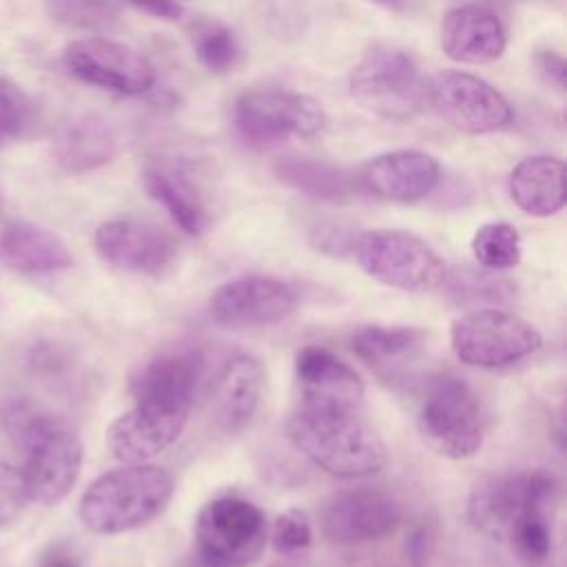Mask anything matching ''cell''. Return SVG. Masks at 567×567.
<instances>
[{
	"label": "cell",
	"instance_id": "obj_1",
	"mask_svg": "<svg viewBox=\"0 0 567 567\" xmlns=\"http://www.w3.org/2000/svg\"><path fill=\"white\" fill-rule=\"evenodd\" d=\"M556 503L558 483L549 472H503L474 485L467 518L483 536L507 543L520 560L538 565L551 551Z\"/></svg>",
	"mask_w": 567,
	"mask_h": 567
},
{
	"label": "cell",
	"instance_id": "obj_2",
	"mask_svg": "<svg viewBox=\"0 0 567 567\" xmlns=\"http://www.w3.org/2000/svg\"><path fill=\"white\" fill-rule=\"evenodd\" d=\"M288 441L319 470L337 478L377 474L388 452L363 408L299 403L286 419Z\"/></svg>",
	"mask_w": 567,
	"mask_h": 567
},
{
	"label": "cell",
	"instance_id": "obj_3",
	"mask_svg": "<svg viewBox=\"0 0 567 567\" xmlns=\"http://www.w3.org/2000/svg\"><path fill=\"white\" fill-rule=\"evenodd\" d=\"M9 430L24 452L22 478L29 498L55 505L73 489L82 467V441L62 416L18 403L9 410Z\"/></svg>",
	"mask_w": 567,
	"mask_h": 567
},
{
	"label": "cell",
	"instance_id": "obj_4",
	"mask_svg": "<svg viewBox=\"0 0 567 567\" xmlns=\"http://www.w3.org/2000/svg\"><path fill=\"white\" fill-rule=\"evenodd\" d=\"M175 489L168 470L153 463H124L97 476L80 498V520L93 534H124L157 518Z\"/></svg>",
	"mask_w": 567,
	"mask_h": 567
},
{
	"label": "cell",
	"instance_id": "obj_5",
	"mask_svg": "<svg viewBox=\"0 0 567 567\" xmlns=\"http://www.w3.org/2000/svg\"><path fill=\"white\" fill-rule=\"evenodd\" d=\"M416 427L432 452L461 461L483 447L487 414L478 392L465 379L436 372L419 388Z\"/></svg>",
	"mask_w": 567,
	"mask_h": 567
},
{
	"label": "cell",
	"instance_id": "obj_6",
	"mask_svg": "<svg viewBox=\"0 0 567 567\" xmlns=\"http://www.w3.org/2000/svg\"><path fill=\"white\" fill-rule=\"evenodd\" d=\"M350 252L368 277L403 292L436 290L447 272L441 255L408 230H363L354 235Z\"/></svg>",
	"mask_w": 567,
	"mask_h": 567
},
{
	"label": "cell",
	"instance_id": "obj_7",
	"mask_svg": "<svg viewBox=\"0 0 567 567\" xmlns=\"http://www.w3.org/2000/svg\"><path fill=\"white\" fill-rule=\"evenodd\" d=\"M193 534L210 567H252L266 549L268 520L252 501L219 494L199 509Z\"/></svg>",
	"mask_w": 567,
	"mask_h": 567
},
{
	"label": "cell",
	"instance_id": "obj_8",
	"mask_svg": "<svg viewBox=\"0 0 567 567\" xmlns=\"http://www.w3.org/2000/svg\"><path fill=\"white\" fill-rule=\"evenodd\" d=\"M350 95L372 115L403 122L421 111L425 80L408 51L377 44L352 69Z\"/></svg>",
	"mask_w": 567,
	"mask_h": 567
},
{
	"label": "cell",
	"instance_id": "obj_9",
	"mask_svg": "<svg viewBox=\"0 0 567 567\" xmlns=\"http://www.w3.org/2000/svg\"><path fill=\"white\" fill-rule=\"evenodd\" d=\"M323 106L303 93L255 89L233 104V126L252 148H270L292 137H315L326 128Z\"/></svg>",
	"mask_w": 567,
	"mask_h": 567
},
{
	"label": "cell",
	"instance_id": "obj_10",
	"mask_svg": "<svg viewBox=\"0 0 567 567\" xmlns=\"http://www.w3.org/2000/svg\"><path fill=\"white\" fill-rule=\"evenodd\" d=\"M450 346L461 363L496 370L532 357L543 346V334L514 312L478 308L452 321Z\"/></svg>",
	"mask_w": 567,
	"mask_h": 567
},
{
	"label": "cell",
	"instance_id": "obj_11",
	"mask_svg": "<svg viewBox=\"0 0 567 567\" xmlns=\"http://www.w3.org/2000/svg\"><path fill=\"white\" fill-rule=\"evenodd\" d=\"M133 408L106 430V447L122 463H148L171 447L186 427L193 401L162 394H135Z\"/></svg>",
	"mask_w": 567,
	"mask_h": 567
},
{
	"label": "cell",
	"instance_id": "obj_12",
	"mask_svg": "<svg viewBox=\"0 0 567 567\" xmlns=\"http://www.w3.org/2000/svg\"><path fill=\"white\" fill-rule=\"evenodd\" d=\"M425 97L452 128L470 135L501 131L514 117L509 102L496 86L461 71L436 73L425 84Z\"/></svg>",
	"mask_w": 567,
	"mask_h": 567
},
{
	"label": "cell",
	"instance_id": "obj_13",
	"mask_svg": "<svg viewBox=\"0 0 567 567\" xmlns=\"http://www.w3.org/2000/svg\"><path fill=\"white\" fill-rule=\"evenodd\" d=\"M62 62L78 80L122 95H142L155 86V69L148 58L111 38L73 40L66 44Z\"/></svg>",
	"mask_w": 567,
	"mask_h": 567
},
{
	"label": "cell",
	"instance_id": "obj_14",
	"mask_svg": "<svg viewBox=\"0 0 567 567\" xmlns=\"http://www.w3.org/2000/svg\"><path fill=\"white\" fill-rule=\"evenodd\" d=\"M401 505L377 487H352L330 494L319 512V527L334 545L377 543L401 525Z\"/></svg>",
	"mask_w": 567,
	"mask_h": 567
},
{
	"label": "cell",
	"instance_id": "obj_15",
	"mask_svg": "<svg viewBox=\"0 0 567 567\" xmlns=\"http://www.w3.org/2000/svg\"><path fill=\"white\" fill-rule=\"evenodd\" d=\"M297 290L284 279L270 275H241L213 292L208 315L224 328H261L290 317L297 310Z\"/></svg>",
	"mask_w": 567,
	"mask_h": 567
},
{
	"label": "cell",
	"instance_id": "obj_16",
	"mask_svg": "<svg viewBox=\"0 0 567 567\" xmlns=\"http://www.w3.org/2000/svg\"><path fill=\"white\" fill-rule=\"evenodd\" d=\"M97 255L117 270L162 277L177 264L179 246L159 226L133 217H117L100 224L93 235Z\"/></svg>",
	"mask_w": 567,
	"mask_h": 567
},
{
	"label": "cell",
	"instance_id": "obj_17",
	"mask_svg": "<svg viewBox=\"0 0 567 567\" xmlns=\"http://www.w3.org/2000/svg\"><path fill=\"white\" fill-rule=\"evenodd\" d=\"M357 179L363 190L381 199L412 204L425 199L439 186L441 166L430 153L401 148L368 159Z\"/></svg>",
	"mask_w": 567,
	"mask_h": 567
},
{
	"label": "cell",
	"instance_id": "obj_18",
	"mask_svg": "<svg viewBox=\"0 0 567 567\" xmlns=\"http://www.w3.org/2000/svg\"><path fill=\"white\" fill-rule=\"evenodd\" d=\"M295 383L299 403L363 408L361 377L323 346H303L295 354Z\"/></svg>",
	"mask_w": 567,
	"mask_h": 567
},
{
	"label": "cell",
	"instance_id": "obj_19",
	"mask_svg": "<svg viewBox=\"0 0 567 567\" xmlns=\"http://www.w3.org/2000/svg\"><path fill=\"white\" fill-rule=\"evenodd\" d=\"M441 49L463 64H489L507 47L505 27L498 16L478 4H463L445 13L439 31Z\"/></svg>",
	"mask_w": 567,
	"mask_h": 567
},
{
	"label": "cell",
	"instance_id": "obj_20",
	"mask_svg": "<svg viewBox=\"0 0 567 567\" xmlns=\"http://www.w3.org/2000/svg\"><path fill=\"white\" fill-rule=\"evenodd\" d=\"M264 365L252 354H235L219 370L213 388V419L219 430L235 434L244 430L264 394Z\"/></svg>",
	"mask_w": 567,
	"mask_h": 567
},
{
	"label": "cell",
	"instance_id": "obj_21",
	"mask_svg": "<svg viewBox=\"0 0 567 567\" xmlns=\"http://www.w3.org/2000/svg\"><path fill=\"white\" fill-rule=\"evenodd\" d=\"M0 259L22 275H53L73 266L66 244L49 228L33 221H9L0 230Z\"/></svg>",
	"mask_w": 567,
	"mask_h": 567
},
{
	"label": "cell",
	"instance_id": "obj_22",
	"mask_svg": "<svg viewBox=\"0 0 567 567\" xmlns=\"http://www.w3.org/2000/svg\"><path fill=\"white\" fill-rule=\"evenodd\" d=\"M113 126L95 113H84L66 122L53 140L55 164L71 175L95 171L117 155Z\"/></svg>",
	"mask_w": 567,
	"mask_h": 567
},
{
	"label": "cell",
	"instance_id": "obj_23",
	"mask_svg": "<svg viewBox=\"0 0 567 567\" xmlns=\"http://www.w3.org/2000/svg\"><path fill=\"white\" fill-rule=\"evenodd\" d=\"M512 202L532 217H551L565 206V164L554 155L520 159L509 177Z\"/></svg>",
	"mask_w": 567,
	"mask_h": 567
},
{
	"label": "cell",
	"instance_id": "obj_24",
	"mask_svg": "<svg viewBox=\"0 0 567 567\" xmlns=\"http://www.w3.org/2000/svg\"><path fill=\"white\" fill-rule=\"evenodd\" d=\"M275 175L297 193L330 204H346L361 188L359 179L348 171L326 159L303 155H286L277 159Z\"/></svg>",
	"mask_w": 567,
	"mask_h": 567
},
{
	"label": "cell",
	"instance_id": "obj_25",
	"mask_svg": "<svg viewBox=\"0 0 567 567\" xmlns=\"http://www.w3.org/2000/svg\"><path fill=\"white\" fill-rule=\"evenodd\" d=\"M142 184L148 197L155 199L186 235H204L210 221L206 206L182 177L157 166H146L142 171Z\"/></svg>",
	"mask_w": 567,
	"mask_h": 567
},
{
	"label": "cell",
	"instance_id": "obj_26",
	"mask_svg": "<svg viewBox=\"0 0 567 567\" xmlns=\"http://www.w3.org/2000/svg\"><path fill=\"white\" fill-rule=\"evenodd\" d=\"M425 332L412 326H361L352 332V352L370 368L383 370L392 363L412 357L425 341Z\"/></svg>",
	"mask_w": 567,
	"mask_h": 567
},
{
	"label": "cell",
	"instance_id": "obj_27",
	"mask_svg": "<svg viewBox=\"0 0 567 567\" xmlns=\"http://www.w3.org/2000/svg\"><path fill=\"white\" fill-rule=\"evenodd\" d=\"M441 288L461 306L505 303L514 297V284L498 270H476L470 266L445 272Z\"/></svg>",
	"mask_w": 567,
	"mask_h": 567
},
{
	"label": "cell",
	"instance_id": "obj_28",
	"mask_svg": "<svg viewBox=\"0 0 567 567\" xmlns=\"http://www.w3.org/2000/svg\"><path fill=\"white\" fill-rule=\"evenodd\" d=\"M49 16L69 29L104 33L120 24L122 0H44Z\"/></svg>",
	"mask_w": 567,
	"mask_h": 567
},
{
	"label": "cell",
	"instance_id": "obj_29",
	"mask_svg": "<svg viewBox=\"0 0 567 567\" xmlns=\"http://www.w3.org/2000/svg\"><path fill=\"white\" fill-rule=\"evenodd\" d=\"M472 252L483 268H489V270L514 268L523 257L520 235L507 221L483 224L472 237Z\"/></svg>",
	"mask_w": 567,
	"mask_h": 567
},
{
	"label": "cell",
	"instance_id": "obj_30",
	"mask_svg": "<svg viewBox=\"0 0 567 567\" xmlns=\"http://www.w3.org/2000/svg\"><path fill=\"white\" fill-rule=\"evenodd\" d=\"M193 51L204 69L210 73H226L237 66L241 44L233 29L221 22H204L193 33Z\"/></svg>",
	"mask_w": 567,
	"mask_h": 567
},
{
	"label": "cell",
	"instance_id": "obj_31",
	"mask_svg": "<svg viewBox=\"0 0 567 567\" xmlns=\"http://www.w3.org/2000/svg\"><path fill=\"white\" fill-rule=\"evenodd\" d=\"M33 122V106L24 91L7 78H0V142L18 137Z\"/></svg>",
	"mask_w": 567,
	"mask_h": 567
},
{
	"label": "cell",
	"instance_id": "obj_32",
	"mask_svg": "<svg viewBox=\"0 0 567 567\" xmlns=\"http://www.w3.org/2000/svg\"><path fill=\"white\" fill-rule=\"evenodd\" d=\"M272 547L279 554H297L301 549H308L312 543V525L303 509H286L279 514L272 523L270 534Z\"/></svg>",
	"mask_w": 567,
	"mask_h": 567
},
{
	"label": "cell",
	"instance_id": "obj_33",
	"mask_svg": "<svg viewBox=\"0 0 567 567\" xmlns=\"http://www.w3.org/2000/svg\"><path fill=\"white\" fill-rule=\"evenodd\" d=\"M29 501L22 472L0 461V527L16 523Z\"/></svg>",
	"mask_w": 567,
	"mask_h": 567
},
{
	"label": "cell",
	"instance_id": "obj_34",
	"mask_svg": "<svg viewBox=\"0 0 567 567\" xmlns=\"http://www.w3.org/2000/svg\"><path fill=\"white\" fill-rule=\"evenodd\" d=\"M536 66H538V73L547 80V84L556 86L558 91L565 89V60L560 53L543 51L536 58Z\"/></svg>",
	"mask_w": 567,
	"mask_h": 567
},
{
	"label": "cell",
	"instance_id": "obj_35",
	"mask_svg": "<svg viewBox=\"0 0 567 567\" xmlns=\"http://www.w3.org/2000/svg\"><path fill=\"white\" fill-rule=\"evenodd\" d=\"M135 7H140L142 11L155 16V18H164V20H175L182 13V4L186 0H131Z\"/></svg>",
	"mask_w": 567,
	"mask_h": 567
},
{
	"label": "cell",
	"instance_id": "obj_36",
	"mask_svg": "<svg viewBox=\"0 0 567 567\" xmlns=\"http://www.w3.org/2000/svg\"><path fill=\"white\" fill-rule=\"evenodd\" d=\"M370 2H374L388 11H408L414 0H370Z\"/></svg>",
	"mask_w": 567,
	"mask_h": 567
},
{
	"label": "cell",
	"instance_id": "obj_37",
	"mask_svg": "<svg viewBox=\"0 0 567 567\" xmlns=\"http://www.w3.org/2000/svg\"><path fill=\"white\" fill-rule=\"evenodd\" d=\"M270 567H297V565H290V563H275V565H270Z\"/></svg>",
	"mask_w": 567,
	"mask_h": 567
}]
</instances>
